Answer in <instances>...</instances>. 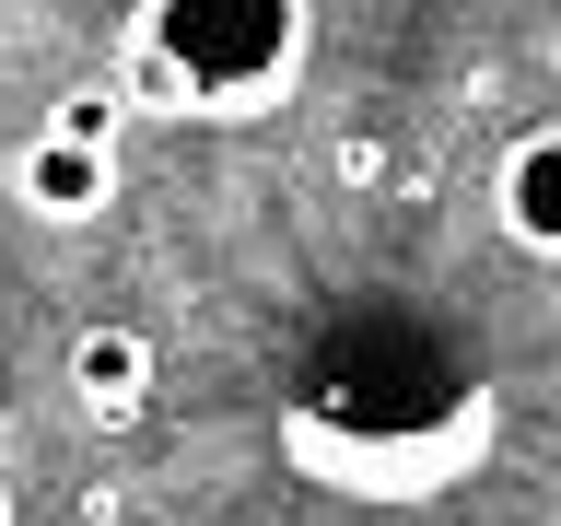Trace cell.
<instances>
[{
	"mask_svg": "<svg viewBox=\"0 0 561 526\" xmlns=\"http://www.w3.org/2000/svg\"><path fill=\"white\" fill-rule=\"evenodd\" d=\"M12 199L35 222H105L117 210V140H70V129H35L12 152Z\"/></svg>",
	"mask_w": 561,
	"mask_h": 526,
	"instance_id": "2",
	"label": "cell"
},
{
	"mask_svg": "<svg viewBox=\"0 0 561 526\" xmlns=\"http://www.w3.org/2000/svg\"><path fill=\"white\" fill-rule=\"evenodd\" d=\"M293 70H305V0H152L140 12V105L245 117L293 94Z\"/></svg>",
	"mask_w": 561,
	"mask_h": 526,
	"instance_id": "1",
	"label": "cell"
},
{
	"mask_svg": "<svg viewBox=\"0 0 561 526\" xmlns=\"http://www.w3.org/2000/svg\"><path fill=\"white\" fill-rule=\"evenodd\" d=\"M503 235H515L526 258L561 245V129H526L515 152H503Z\"/></svg>",
	"mask_w": 561,
	"mask_h": 526,
	"instance_id": "4",
	"label": "cell"
},
{
	"mask_svg": "<svg viewBox=\"0 0 561 526\" xmlns=\"http://www.w3.org/2000/svg\"><path fill=\"white\" fill-rule=\"evenodd\" d=\"M47 129H70V140H117V94H59V105H47Z\"/></svg>",
	"mask_w": 561,
	"mask_h": 526,
	"instance_id": "5",
	"label": "cell"
},
{
	"mask_svg": "<svg viewBox=\"0 0 561 526\" xmlns=\"http://www.w3.org/2000/svg\"><path fill=\"white\" fill-rule=\"evenodd\" d=\"M70 398H82L94 421H129L140 398H152V340H140V328H117V316H105V328H82V340H70Z\"/></svg>",
	"mask_w": 561,
	"mask_h": 526,
	"instance_id": "3",
	"label": "cell"
},
{
	"mask_svg": "<svg viewBox=\"0 0 561 526\" xmlns=\"http://www.w3.org/2000/svg\"><path fill=\"white\" fill-rule=\"evenodd\" d=\"M0 526H12V480H0Z\"/></svg>",
	"mask_w": 561,
	"mask_h": 526,
	"instance_id": "6",
	"label": "cell"
}]
</instances>
